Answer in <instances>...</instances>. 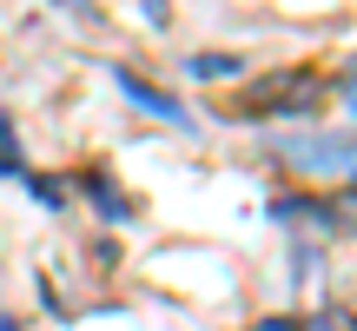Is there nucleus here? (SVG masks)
I'll list each match as a JSON object with an SVG mask.
<instances>
[{
  "mask_svg": "<svg viewBox=\"0 0 357 331\" xmlns=\"http://www.w3.org/2000/svg\"><path fill=\"white\" fill-rule=\"evenodd\" d=\"M113 80L126 87V100H139V106H146V113H159V119H185V106H178V100H166V93H153V87H146L139 73H126V66H119Z\"/></svg>",
  "mask_w": 357,
  "mask_h": 331,
  "instance_id": "f257e3e1",
  "label": "nucleus"
},
{
  "mask_svg": "<svg viewBox=\"0 0 357 331\" xmlns=\"http://www.w3.org/2000/svg\"><path fill=\"white\" fill-rule=\"evenodd\" d=\"M86 199L100 205L106 219H132V205L119 199V186H113V179H106V172H86Z\"/></svg>",
  "mask_w": 357,
  "mask_h": 331,
  "instance_id": "f03ea898",
  "label": "nucleus"
},
{
  "mask_svg": "<svg viewBox=\"0 0 357 331\" xmlns=\"http://www.w3.org/2000/svg\"><path fill=\"white\" fill-rule=\"evenodd\" d=\"M26 159H20V140H13V119L0 113V179H20Z\"/></svg>",
  "mask_w": 357,
  "mask_h": 331,
  "instance_id": "7ed1b4c3",
  "label": "nucleus"
},
{
  "mask_svg": "<svg viewBox=\"0 0 357 331\" xmlns=\"http://www.w3.org/2000/svg\"><path fill=\"white\" fill-rule=\"evenodd\" d=\"M192 73L218 80V73H238V60H231V53H192Z\"/></svg>",
  "mask_w": 357,
  "mask_h": 331,
  "instance_id": "20e7f679",
  "label": "nucleus"
},
{
  "mask_svg": "<svg viewBox=\"0 0 357 331\" xmlns=\"http://www.w3.org/2000/svg\"><path fill=\"white\" fill-rule=\"evenodd\" d=\"M33 199H40V205H60L66 192H60V179H33Z\"/></svg>",
  "mask_w": 357,
  "mask_h": 331,
  "instance_id": "39448f33",
  "label": "nucleus"
},
{
  "mask_svg": "<svg viewBox=\"0 0 357 331\" xmlns=\"http://www.w3.org/2000/svg\"><path fill=\"white\" fill-rule=\"evenodd\" d=\"M258 331H298L291 318H265V325H258Z\"/></svg>",
  "mask_w": 357,
  "mask_h": 331,
  "instance_id": "423d86ee",
  "label": "nucleus"
},
{
  "mask_svg": "<svg viewBox=\"0 0 357 331\" xmlns=\"http://www.w3.org/2000/svg\"><path fill=\"white\" fill-rule=\"evenodd\" d=\"M0 331H26L20 318H13V311H0Z\"/></svg>",
  "mask_w": 357,
  "mask_h": 331,
  "instance_id": "0eeeda50",
  "label": "nucleus"
},
{
  "mask_svg": "<svg viewBox=\"0 0 357 331\" xmlns=\"http://www.w3.org/2000/svg\"><path fill=\"white\" fill-rule=\"evenodd\" d=\"M318 331H337V325H331V318H318Z\"/></svg>",
  "mask_w": 357,
  "mask_h": 331,
  "instance_id": "6e6552de",
  "label": "nucleus"
},
{
  "mask_svg": "<svg viewBox=\"0 0 357 331\" xmlns=\"http://www.w3.org/2000/svg\"><path fill=\"white\" fill-rule=\"evenodd\" d=\"M351 186H357V166H351Z\"/></svg>",
  "mask_w": 357,
  "mask_h": 331,
  "instance_id": "1a4fd4ad",
  "label": "nucleus"
}]
</instances>
